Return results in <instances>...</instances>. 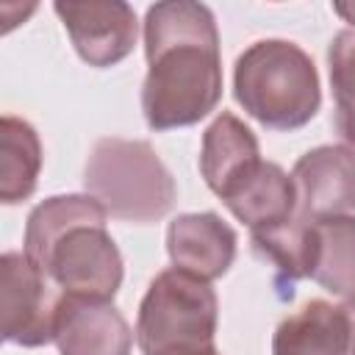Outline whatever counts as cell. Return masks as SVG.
I'll use <instances>...</instances> for the list:
<instances>
[{
    "instance_id": "obj_1",
    "label": "cell",
    "mask_w": 355,
    "mask_h": 355,
    "mask_svg": "<svg viewBox=\"0 0 355 355\" xmlns=\"http://www.w3.org/2000/svg\"><path fill=\"white\" fill-rule=\"evenodd\" d=\"M147 78L141 114L150 130L189 128L222 100V53L216 17L205 3L166 0L144 14Z\"/></svg>"
},
{
    "instance_id": "obj_2",
    "label": "cell",
    "mask_w": 355,
    "mask_h": 355,
    "mask_svg": "<svg viewBox=\"0 0 355 355\" xmlns=\"http://www.w3.org/2000/svg\"><path fill=\"white\" fill-rule=\"evenodd\" d=\"M105 219V208L92 194L47 197L25 219L22 252L61 294L111 302L125 263Z\"/></svg>"
},
{
    "instance_id": "obj_3",
    "label": "cell",
    "mask_w": 355,
    "mask_h": 355,
    "mask_svg": "<svg viewBox=\"0 0 355 355\" xmlns=\"http://www.w3.org/2000/svg\"><path fill=\"white\" fill-rule=\"evenodd\" d=\"M233 97L269 130L305 128L322 105L316 64L288 39H258L236 58Z\"/></svg>"
},
{
    "instance_id": "obj_4",
    "label": "cell",
    "mask_w": 355,
    "mask_h": 355,
    "mask_svg": "<svg viewBox=\"0 0 355 355\" xmlns=\"http://www.w3.org/2000/svg\"><path fill=\"white\" fill-rule=\"evenodd\" d=\"M83 186L108 216L133 225L164 219L178 197L172 172L144 139H97L86 158Z\"/></svg>"
},
{
    "instance_id": "obj_5",
    "label": "cell",
    "mask_w": 355,
    "mask_h": 355,
    "mask_svg": "<svg viewBox=\"0 0 355 355\" xmlns=\"http://www.w3.org/2000/svg\"><path fill=\"white\" fill-rule=\"evenodd\" d=\"M219 300L208 280L183 269H164L147 286L139 316L136 344L141 355H178L216 347Z\"/></svg>"
},
{
    "instance_id": "obj_6",
    "label": "cell",
    "mask_w": 355,
    "mask_h": 355,
    "mask_svg": "<svg viewBox=\"0 0 355 355\" xmlns=\"http://www.w3.org/2000/svg\"><path fill=\"white\" fill-rule=\"evenodd\" d=\"M61 294L50 277L17 250L0 258V333L17 347H44L55 333V311Z\"/></svg>"
},
{
    "instance_id": "obj_7",
    "label": "cell",
    "mask_w": 355,
    "mask_h": 355,
    "mask_svg": "<svg viewBox=\"0 0 355 355\" xmlns=\"http://www.w3.org/2000/svg\"><path fill=\"white\" fill-rule=\"evenodd\" d=\"M53 11L64 22L75 53L97 69L125 61L139 36V19L133 6L122 0H89V3H53Z\"/></svg>"
},
{
    "instance_id": "obj_8",
    "label": "cell",
    "mask_w": 355,
    "mask_h": 355,
    "mask_svg": "<svg viewBox=\"0 0 355 355\" xmlns=\"http://www.w3.org/2000/svg\"><path fill=\"white\" fill-rule=\"evenodd\" d=\"M297 214L324 219L355 211V153L347 144H322L297 158L291 169Z\"/></svg>"
},
{
    "instance_id": "obj_9",
    "label": "cell",
    "mask_w": 355,
    "mask_h": 355,
    "mask_svg": "<svg viewBox=\"0 0 355 355\" xmlns=\"http://www.w3.org/2000/svg\"><path fill=\"white\" fill-rule=\"evenodd\" d=\"M53 344L58 355H130L133 330L111 302L61 294Z\"/></svg>"
},
{
    "instance_id": "obj_10",
    "label": "cell",
    "mask_w": 355,
    "mask_h": 355,
    "mask_svg": "<svg viewBox=\"0 0 355 355\" xmlns=\"http://www.w3.org/2000/svg\"><path fill=\"white\" fill-rule=\"evenodd\" d=\"M236 250V230L214 211L180 214L166 227V255L172 266L208 283L233 266Z\"/></svg>"
},
{
    "instance_id": "obj_11",
    "label": "cell",
    "mask_w": 355,
    "mask_h": 355,
    "mask_svg": "<svg viewBox=\"0 0 355 355\" xmlns=\"http://www.w3.org/2000/svg\"><path fill=\"white\" fill-rule=\"evenodd\" d=\"M225 208L252 230H266L297 216L294 178L275 161H258L250 166L222 197Z\"/></svg>"
},
{
    "instance_id": "obj_12",
    "label": "cell",
    "mask_w": 355,
    "mask_h": 355,
    "mask_svg": "<svg viewBox=\"0 0 355 355\" xmlns=\"http://www.w3.org/2000/svg\"><path fill=\"white\" fill-rule=\"evenodd\" d=\"M272 355H349V319L341 305L311 300L272 336Z\"/></svg>"
},
{
    "instance_id": "obj_13",
    "label": "cell",
    "mask_w": 355,
    "mask_h": 355,
    "mask_svg": "<svg viewBox=\"0 0 355 355\" xmlns=\"http://www.w3.org/2000/svg\"><path fill=\"white\" fill-rule=\"evenodd\" d=\"M258 161H261L258 139L236 114L222 111L205 128L200 147V175L216 197H222Z\"/></svg>"
},
{
    "instance_id": "obj_14",
    "label": "cell",
    "mask_w": 355,
    "mask_h": 355,
    "mask_svg": "<svg viewBox=\"0 0 355 355\" xmlns=\"http://www.w3.org/2000/svg\"><path fill=\"white\" fill-rule=\"evenodd\" d=\"M42 172V141L28 119L6 114L0 119V200L22 202L36 191Z\"/></svg>"
},
{
    "instance_id": "obj_15",
    "label": "cell",
    "mask_w": 355,
    "mask_h": 355,
    "mask_svg": "<svg viewBox=\"0 0 355 355\" xmlns=\"http://www.w3.org/2000/svg\"><path fill=\"white\" fill-rule=\"evenodd\" d=\"M313 272L324 291L349 297L355 291V214L313 219Z\"/></svg>"
},
{
    "instance_id": "obj_16",
    "label": "cell",
    "mask_w": 355,
    "mask_h": 355,
    "mask_svg": "<svg viewBox=\"0 0 355 355\" xmlns=\"http://www.w3.org/2000/svg\"><path fill=\"white\" fill-rule=\"evenodd\" d=\"M252 250L272 263L277 283L291 286L302 277H311L313 272V219L305 216H291L288 222H280L266 230H252L250 233Z\"/></svg>"
},
{
    "instance_id": "obj_17",
    "label": "cell",
    "mask_w": 355,
    "mask_h": 355,
    "mask_svg": "<svg viewBox=\"0 0 355 355\" xmlns=\"http://www.w3.org/2000/svg\"><path fill=\"white\" fill-rule=\"evenodd\" d=\"M330 89L336 103V130L355 153V28H344L327 47Z\"/></svg>"
},
{
    "instance_id": "obj_18",
    "label": "cell",
    "mask_w": 355,
    "mask_h": 355,
    "mask_svg": "<svg viewBox=\"0 0 355 355\" xmlns=\"http://www.w3.org/2000/svg\"><path fill=\"white\" fill-rule=\"evenodd\" d=\"M341 308H344V313L349 319V355H355V291L349 297H344Z\"/></svg>"
},
{
    "instance_id": "obj_19",
    "label": "cell",
    "mask_w": 355,
    "mask_h": 355,
    "mask_svg": "<svg viewBox=\"0 0 355 355\" xmlns=\"http://www.w3.org/2000/svg\"><path fill=\"white\" fill-rule=\"evenodd\" d=\"M333 11H336V14H341L347 22H352V25H355V3H336V6H333Z\"/></svg>"
},
{
    "instance_id": "obj_20",
    "label": "cell",
    "mask_w": 355,
    "mask_h": 355,
    "mask_svg": "<svg viewBox=\"0 0 355 355\" xmlns=\"http://www.w3.org/2000/svg\"><path fill=\"white\" fill-rule=\"evenodd\" d=\"M178 355H219L216 347H205V349H191V352H178Z\"/></svg>"
}]
</instances>
